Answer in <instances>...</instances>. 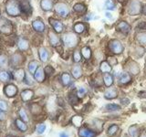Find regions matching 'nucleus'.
I'll use <instances>...</instances> for the list:
<instances>
[{"label":"nucleus","mask_w":146,"mask_h":137,"mask_svg":"<svg viewBox=\"0 0 146 137\" xmlns=\"http://www.w3.org/2000/svg\"><path fill=\"white\" fill-rule=\"evenodd\" d=\"M6 13L9 17H18L21 15L20 3L17 0H7L6 3Z\"/></svg>","instance_id":"obj_1"},{"label":"nucleus","mask_w":146,"mask_h":137,"mask_svg":"<svg viewBox=\"0 0 146 137\" xmlns=\"http://www.w3.org/2000/svg\"><path fill=\"white\" fill-rule=\"evenodd\" d=\"M61 41L64 46L68 49L75 48L79 43V38L75 33L72 32H66L61 37Z\"/></svg>","instance_id":"obj_2"},{"label":"nucleus","mask_w":146,"mask_h":137,"mask_svg":"<svg viewBox=\"0 0 146 137\" xmlns=\"http://www.w3.org/2000/svg\"><path fill=\"white\" fill-rule=\"evenodd\" d=\"M55 12L56 14L60 17L62 18H66L68 15H70V8H68V6L64 2H58L55 5L54 7Z\"/></svg>","instance_id":"obj_3"},{"label":"nucleus","mask_w":146,"mask_h":137,"mask_svg":"<svg viewBox=\"0 0 146 137\" xmlns=\"http://www.w3.org/2000/svg\"><path fill=\"white\" fill-rule=\"evenodd\" d=\"M24 61L25 59L21 52H15L9 57V65L12 68H19Z\"/></svg>","instance_id":"obj_4"},{"label":"nucleus","mask_w":146,"mask_h":137,"mask_svg":"<svg viewBox=\"0 0 146 137\" xmlns=\"http://www.w3.org/2000/svg\"><path fill=\"white\" fill-rule=\"evenodd\" d=\"M13 31V26L10 20L6 17H0V32L5 35L11 34Z\"/></svg>","instance_id":"obj_5"},{"label":"nucleus","mask_w":146,"mask_h":137,"mask_svg":"<svg viewBox=\"0 0 146 137\" xmlns=\"http://www.w3.org/2000/svg\"><path fill=\"white\" fill-rule=\"evenodd\" d=\"M141 12V5L138 0H131L128 7V13L131 16H137Z\"/></svg>","instance_id":"obj_6"},{"label":"nucleus","mask_w":146,"mask_h":137,"mask_svg":"<svg viewBox=\"0 0 146 137\" xmlns=\"http://www.w3.org/2000/svg\"><path fill=\"white\" fill-rule=\"evenodd\" d=\"M4 95H6L7 98H14L17 95L18 89L17 86L14 83H7L6 86L4 87L3 90Z\"/></svg>","instance_id":"obj_7"},{"label":"nucleus","mask_w":146,"mask_h":137,"mask_svg":"<svg viewBox=\"0 0 146 137\" xmlns=\"http://www.w3.org/2000/svg\"><path fill=\"white\" fill-rule=\"evenodd\" d=\"M109 49L114 54H121L123 51V45L121 44V41L117 39H112L109 43Z\"/></svg>","instance_id":"obj_8"},{"label":"nucleus","mask_w":146,"mask_h":137,"mask_svg":"<svg viewBox=\"0 0 146 137\" xmlns=\"http://www.w3.org/2000/svg\"><path fill=\"white\" fill-rule=\"evenodd\" d=\"M48 21L50 23V25H51L54 32H56L58 34H60L64 31V25L60 20L56 19V18H53V17H50Z\"/></svg>","instance_id":"obj_9"},{"label":"nucleus","mask_w":146,"mask_h":137,"mask_svg":"<svg viewBox=\"0 0 146 137\" xmlns=\"http://www.w3.org/2000/svg\"><path fill=\"white\" fill-rule=\"evenodd\" d=\"M35 97V92L31 89H25L20 92V99L23 102H29Z\"/></svg>","instance_id":"obj_10"},{"label":"nucleus","mask_w":146,"mask_h":137,"mask_svg":"<svg viewBox=\"0 0 146 137\" xmlns=\"http://www.w3.org/2000/svg\"><path fill=\"white\" fill-rule=\"evenodd\" d=\"M33 78L36 82H38V83H42V82H44L46 78H47V75H46L45 70H44V68L39 66L38 68H36V70L33 74Z\"/></svg>","instance_id":"obj_11"},{"label":"nucleus","mask_w":146,"mask_h":137,"mask_svg":"<svg viewBox=\"0 0 146 137\" xmlns=\"http://www.w3.org/2000/svg\"><path fill=\"white\" fill-rule=\"evenodd\" d=\"M38 58H39V61L43 63H46L49 61L50 59V52L49 50L46 48V47H40L38 49Z\"/></svg>","instance_id":"obj_12"},{"label":"nucleus","mask_w":146,"mask_h":137,"mask_svg":"<svg viewBox=\"0 0 146 137\" xmlns=\"http://www.w3.org/2000/svg\"><path fill=\"white\" fill-rule=\"evenodd\" d=\"M48 36V42L50 45L52 46V47L57 48L60 45V39L58 37L56 32H54L52 30H49Z\"/></svg>","instance_id":"obj_13"},{"label":"nucleus","mask_w":146,"mask_h":137,"mask_svg":"<svg viewBox=\"0 0 146 137\" xmlns=\"http://www.w3.org/2000/svg\"><path fill=\"white\" fill-rule=\"evenodd\" d=\"M32 29L36 33H43L46 30V25L42 20L38 18V19H35L32 22Z\"/></svg>","instance_id":"obj_14"},{"label":"nucleus","mask_w":146,"mask_h":137,"mask_svg":"<svg viewBox=\"0 0 146 137\" xmlns=\"http://www.w3.org/2000/svg\"><path fill=\"white\" fill-rule=\"evenodd\" d=\"M26 70L23 68H15V70L13 71V79H15L17 81H23L26 77Z\"/></svg>","instance_id":"obj_15"},{"label":"nucleus","mask_w":146,"mask_h":137,"mask_svg":"<svg viewBox=\"0 0 146 137\" xmlns=\"http://www.w3.org/2000/svg\"><path fill=\"white\" fill-rule=\"evenodd\" d=\"M14 124H15V127L17 128V130L19 131L20 132H27V130H29V125H27V123L25 122L24 121H22L20 118L15 119Z\"/></svg>","instance_id":"obj_16"},{"label":"nucleus","mask_w":146,"mask_h":137,"mask_svg":"<svg viewBox=\"0 0 146 137\" xmlns=\"http://www.w3.org/2000/svg\"><path fill=\"white\" fill-rule=\"evenodd\" d=\"M96 135H97V134L94 131L90 130L87 127H82L79 130L80 137H95Z\"/></svg>","instance_id":"obj_17"},{"label":"nucleus","mask_w":146,"mask_h":137,"mask_svg":"<svg viewBox=\"0 0 146 137\" xmlns=\"http://www.w3.org/2000/svg\"><path fill=\"white\" fill-rule=\"evenodd\" d=\"M12 79H13V75H11L10 72H8L6 70H0V81L1 82L7 83V82H9Z\"/></svg>","instance_id":"obj_18"},{"label":"nucleus","mask_w":146,"mask_h":137,"mask_svg":"<svg viewBox=\"0 0 146 137\" xmlns=\"http://www.w3.org/2000/svg\"><path fill=\"white\" fill-rule=\"evenodd\" d=\"M40 7L45 12L51 11L52 8H53L52 0H41L40 1Z\"/></svg>","instance_id":"obj_19"},{"label":"nucleus","mask_w":146,"mask_h":137,"mask_svg":"<svg viewBox=\"0 0 146 137\" xmlns=\"http://www.w3.org/2000/svg\"><path fill=\"white\" fill-rule=\"evenodd\" d=\"M17 47L20 51H27L29 49V42L26 39L22 38L17 41Z\"/></svg>","instance_id":"obj_20"},{"label":"nucleus","mask_w":146,"mask_h":137,"mask_svg":"<svg viewBox=\"0 0 146 137\" xmlns=\"http://www.w3.org/2000/svg\"><path fill=\"white\" fill-rule=\"evenodd\" d=\"M117 29L119 31L122 32V33L127 34V33H129L130 30H131V26L128 24L127 22H125V21H121L117 25Z\"/></svg>","instance_id":"obj_21"},{"label":"nucleus","mask_w":146,"mask_h":137,"mask_svg":"<svg viewBox=\"0 0 146 137\" xmlns=\"http://www.w3.org/2000/svg\"><path fill=\"white\" fill-rule=\"evenodd\" d=\"M29 110H30L31 114H32V115H34V116L38 115V114H40L41 112H42V108H41V106L38 103H36V102L30 104Z\"/></svg>","instance_id":"obj_22"},{"label":"nucleus","mask_w":146,"mask_h":137,"mask_svg":"<svg viewBox=\"0 0 146 137\" xmlns=\"http://www.w3.org/2000/svg\"><path fill=\"white\" fill-rule=\"evenodd\" d=\"M60 81L63 86H68L71 83V76L70 73L68 72H63L61 76H60Z\"/></svg>","instance_id":"obj_23"},{"label":"nucleus","mask_w":146,"mask_h":137,"mask_svg":"<svg viewBox=\"0 0 146 137\" xmlns=\"http://www.w3.org/2000/svg\"><path fill=\"white\" fill-rule=\"evenodd\" d=\"M39 63L38 61L36 59H32V61L29 63V66H27V70H29V72L30 75H33L35 71L36 70V68L39 67Z\"/></svg>","instance_id":"obj_24"},{"label":"nucleus","mask_w":146,"mask_h":137,"mask_svg":"<svg viewBox=\"0 0 146 137\" xmlns=\"http://www.w3.org/2000/svg\"><path fill=\"white\" fill-rule=\"evenodd\" d=\"M17 114H18V116H19V118L21 119L22 121H24L25 122L27 123H29V114H27V111L26 110L21 107L18 109V111H17Z\"/></svg>","instance_id":"obj_25"},{"label":"nucleus","mask_w":146,"mask_h":137,"mask_svg":"<svg viewBox=\"0 0 146 137\" xmlns=\"http://www.w3.org/2000/svg\"><path fill=\"white\" fill-rule=\"evenodd\" d=\"M71 75L75 79H80L82 76V68L80 65H75L71 68Z\"/></svg>","instance_id":"obj_26"},{"label":"nucleus","mask_w":146,"mask_h":137,"mask_svg":"<svg viewBox=\"0 0 146 137\" xmlns=\"http://www.w3.org/2000/svg\"><path fill=\"white\" fill-rule=\"evenodd\" d=\"M9 65V58L6 54H0V68L4 70Z\"/></svg>","instance_id":"obj_27"},{"label":"nucleus","mask_w":146,"mask_h":137,"mask_svg":"<svg viewBox=\"0 0 146 137\" xmlns=\"http://www.w3.org/2000/svg\"><path fill=\"white\" fill-rule=\"evenodd\" d=\"M117 91L116 90L114 89H109L107 90L106 91H105L104 93V97L108 99V100H112V99H115L117 97Z\"/></svg>","instance_id":"obj_28"},{"label":"nucleus","mask_w":146,"mask_h":137,"mask_svg":"<svg viewBox=\"0 0 146 137\" xmlns=\"http://www.w3.org/2000/svg\"><path fill=\"white\" fill-rule=\"evenodd\" d=\"M73 29H74L75 33L81 34V33H83L84 30L86 29V27H85V25L83 24V23L79 22V23H76V24L74 25V27H73Z\"/></svg>","instance_id":"obj_29"},{"label":"nucleus","mask_w":146,"mask_h":137,"mask_svg":"<svg viewBox=\"0 0 146 137\" xmlns=\"http://www.w3.org/2000/svg\"><path fill=\"white\" fill-rule=\"evenodd\" d=\"M100 71L103 73H109L111 71V66L108 61H102L100 63Z\"/></svg>","instance_id":"obj_30"},{"label":"nucleus","mask_w":146,"mask_h":137,"mask_svg":"<svg viewBox=\"0 0 146 137\" xmlns=\"http://www.w3.org/2000/svg\"><path fill=\"white\" fill-rule=\"evenodd\" d=\"M80 53H81V56L85 59H90L91 58V49L89 47H87V46H85V47L81 49Z\"/></svg>","instance_id":"obj_31"},{"label":"nucleus","mask_w":146,"mask_h":137,"mask_svg":"<svg viewBox=\"0 0 146 137\" xmlns=\"http://www.w3.org/2000/svg\"><path fill=\"white\" fill-rule=\"evenodd\" d=\"M103 81H104L105 85H106L107 87H110V86H111L113 83V78L111 74H110V73H105L104 76H103Z\"/></svg>","instance_id":"obj_32"},{"label":"nucleus","mask_w":146,"mask_h":137,"mask_svg":"<svg viewBox=\"0 0 146 137\" xmlns=\"http://www.w3.org/2000/svg\"><path fill=\"white\" fill-rule=\"evenodd\" d=\"M82 122H83V118H82L80 115H75V116H73L71 119V122L76 127H80Z\"/></svg>","instance_id":"obj_33"},{"label":"nucleus","mask_w":146,"mask_h":137,"mask_svg":"<svg viewBox=\"0 0 146 137\" xmlns=\"http://www.w3.org/2000/svg\"><path fill=\"white\" fill-rule=\"evenodd\" d=\"M119 80H120L121 84H126L131 80V77L127 72H122L120 75V79H119Z\"/></svg>","instance_id":"obj_34"},{"label":"nucleus","mask_w":146,"mask_h":137,"mask_svg":"<svg viewBox=\"0 0 146 137\" xmlns=\"http://www.w3.org/2000/svg\"><path fill=\"white\" fill-rule=\"evenodd\" d=\"M73 10H74L76 13H79V14H82L86 11V7L84 6L83 4L81 3H78L76 4L74 7H73Z\"/></svg>","instance_id":"obj_35"},{"label":"nucleus","mask_w":146,"mask_h":137,"mask_svg":"<svg viewBox=\"0 0 146 137\" xmlns=\"http://www.w3.org/2000/svg\"><path fill=\"white\" fill-rule=\"evenodd\" d=\"M46 129H47V125H46L45 123H38V124L36 126V132L38 134L41 135L45 132Z\"/></svg>","instance_id":"obj_36"},{"label":"nucleus","mask_w":146,"mask_h":137,"mask_svg":"<svg viewBox=\"0 0 146 137\" xmlns=\"http://www.w3.org/2000/svg\"><path fill=\"white\" fill-rule=\"evenodd\" d=\"M121 109V106L118 104H113V103H111V104H108L106 106V110L109 112H113V111H119V110Z\"/></svg>","instance_id":"obj_37"},{"label":"nucleus","mask_w":146,"mask_h":137,"mask_svg":"<svg viewBox=\"0 0 146 137\" xmlns=\"http://www.w3.org/2000/svg\"><path fill=\"white\" fill-rule=\"evenodd\" d=\"M73 61L74 62L78 63L81 61V53L80 50H74V52H73Z\"/></svg>","instance_id":"obj_38"},{"label":"nucleus","mask_w":146,"mask_h":137,"mask_svg":"<svg viewBox=\"0 0 146 137\" xmlns=\"http://www.w3.org/2000/svg\"><path fill=\"white\" fill-rule=\"evenodd\" d=\"M137 40H138L140 44H141V45L146 44V34L145 33L137 34Z\"/></svg>","instance_id":"obj_39"},{"label":"nucleus","mask_w":146,"mask_h":137,"mask_svg":"<svg viewBox=\"0 0 146 137\" xmlns=\"http://www.w3.org/2000/svg\"><path fill=\"white\" fill-rule=\"evenodd\" d=\"M86 93H87V89L85 88V87H80L77 90V96L79 98L84 97V96L86 95Z\"/></svg>","instance_id":"obj_40"},{"label":"nucleus","mask_w":146,"mask_h":137,"mask_svg":"<svg viewBox=\"0 0 146 137\" xmlns=\"http://www.w3.org/2000/svg\"><path fill=\"white\" fill-rule=\"evenodd\" d=\"M9 109V106H8V103L6 102V100H0V110H2L4 112H7Z\"/></svg>","instance_id":"obj_41"},{"label":"nucleus","mask_w":146,"mask_h":137,"mask_svg":"<svg viewBox=\"0 0 146 137\" xmlns=\"http://www.w3.org/2000/svg\"><path fill=\"white\" fill-rule=\"evenodd\" d=\"M105 7H106L108 10H114V9H115V5L113 4L111 0H106V1H105Z\"/></svg>","instance_id":"obj_42"},{"label":"nucleus","mask_w":146,"mask_h":137,"mask_svg":"<svg viewBox=\"0 0 146 137\" xmlns=\"http://www.w3.org/2000/svg\"><path fill=\"white\" fill-rule=\"evenodd\" d=\"M44 70H45V73H46V75L47 76H51L54 74V68L52 66H50V65H48V66H46L44 68Z\"/></svg>","instance_id":"obj_43"},{"label":"nucleus","mask_w":146,"mask_h":137,"mask_svg":"<svg viewBox=\"0 0 146 137\" xmlns=\"http://www.w3.org/2000/svg\"><path fill=\"white\" fill-rule=\"evenodd\" d=\"M117 131H118V126L117 125H111L108 130V135L111 136V135H113L114 134H115Z\"/></svg>","instance_id":"obj_44"},{"label":"nucleus","mask_w":146,"mask_h":137,"mask_svg":"<svg viewBox=\"0 0 146 137\" xmlns=\"http://www.w3.org/2000/svg\"><path fill=\"white\" fill-rule=\"evenodd\" d=\"M129 70L132 73V74H137V73L139 72V70H139L138 65H137V64H135V63H133V65L130 67Z\"/></svg>","instance_id":"obj_45"},{"label":"nucleus","mask_w":146,"mask_h":137,"mask_svg":"<svg viewBox=\"0 0 146 137\" xmlns=\"http://www.w3.org/2000/svg\"><path fill=\"white\" fill-rule=\"evenodd\" d=\"M7 112L2 111V110H0V122H5L7 120Z\"/></svg>","instance_id":"obj_46"},{"label":"nucleus","mask_w":146,"mask_h":137,"mask_svg":"<svg viewBox=\"0 0 146 137\" xmlns=\"http://www.w3.org/2000/svg\"><path fill=\"white\" fill-rule=\"evenodd\" d=\"M141 13L143 14V15L146 16V4L144 5V6L143 7V8H141Z\"/></svg>","instance_id":"obj_47"},{"label":"nucleus","mask_w":146,"mask_h":137,"mask_svg":"<svg viewBox=\"0 0 146 137\" xmlns=\"http://www.w3.org/2000/svg\"><path fill=\"white\" fill-rule=\"evenodd\" d=\"M105 16H106V17L110 18V19H111V18H112V17H111V14L110 13V12H106V13H105Z\"/></svg>","instance_id":"obj_48"},{"label":"nucleus","mask_w":146,"mask_h":137,"mask_svg":"<svg viewBox=\"0 0 146 137\" xmlns=\"http://www.w3.org/2000/svg\"><path fill=\"white\" fill-rule=\"evenodd\" d=\"M59 137H68V134H66V132H61V134H59Z\"/></svg>","instance_id":"obj_49"},{"label":"nucleus","mask_w":146,"mask_h":137,"mask_svg":"<svg viewBox=\"0 0 146 137\" xmlns=\"http://www.w3.org/2000/svg\"><path fill=\"white\" fill-rule=\"evenodd\" d=\"M6 137H17V136H15V135H13V134H7Z\"/></svg>","instance_id":"obj_50"},{"label":"nucleus","mask_w":146,"mask_h":137,"mask_svg":"<svg viewBox=\"0 0 146 137\" xmlns=\"http://www.w3.org/2000/svg\"><path fill=\"white\" fill-rule=\"evenodd\" d=\"M140 137H146V134H141Z\"/></svg>","instance_id":"obj_51"},{"label":"nucleus","mask_w":146,"mask_h":137,"mask_svg":"<svg viewBox=\"0 0 146 137\" xmlns=\"http://www.w3.org/2000/svg\"><path fill=\"white\" fill-rule=\"evenodd\" d=\"M0 17H1V11H0Z\"/></svg>","instance_id":"obj_52"}]
</instances>
